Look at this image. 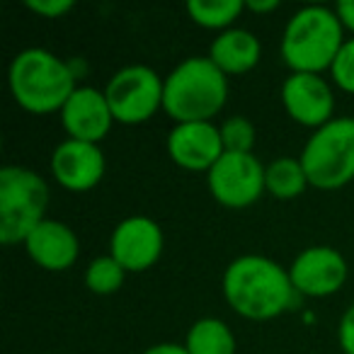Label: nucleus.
<instances>
[{
  "label": "nucleus",
  "instance_id": "obj_9",
  "mask_svg": "<svg viewBox=\"0 0 354 354\" xmlns=\"http://www.w3.org/2000/svg\"><path fill=\"white\" fill-rule=\"evenodd\" d=\"M289 277L301 299H328L347 284L349 265L337 248L310 245L294 257Z\"/></svg>",
  "mask_w": 354,
  "mask_h": 354
},
{
  "label": "nucleus",
  "instance_id": "obj_16",
  "mask_svg": "<svg viewBox=\"0 0 354 354\" xmlns=\"http://www.w3.org/2000/svg\"><path fill=\"white\" fill-rule=\"evenodd\" d=\"M207 56L221 73L233 78V75H245L252 68H257L262 59V44L257 35H252L250 30L233 27V30L216 35Z\"/></svg>",
  "mask_w": 354,
  "mask_h": 354
},
{
  "label": "nucleus",
  "instance_id": "obj_15",
  "mask_svg": "<svg viewBox=\"0 0 354 354\" xmlns=\"http://www.w3.org/2000/svg\"><path fill=\"white\" fill-rule=\"evenodd\" d=\"M37 267L46 272H66L75 265L80 252V241L75 231L64 221L44 218L22 243Z\"/></svg>",
  "mask_w": 354,
  "mask_h": 354
},
{
  "label": "nucleus",
  "instance_id": "obj_1",
  "mask_svg": "<svg viewBox=\"0 0 354 354\" xmlns=\"http://www.w3.org/2000/svg\"><path fill=\"white\" fill-rule=\"evenodd\" d=\"M221 291L233 313L255 323L279 318L301 299L291 284L289 270L260 252H245L228 262Z\"/></svg>",
  "mask_w": 354,
  "mask_h": 354
},
{
  "label": "nucleus",
  "instance_id": "obj_7",
  "mask_svg": "<svg viewBox=\"0 0 354 354\" xmlns=\"http://www.w3.org/2000/svg\"><path fill=\"white\" fill-rule=\"evenodd\" d=\"M165 78L151 66H124L104 85V97L114 114V122L124 127H138L156 117L162 109Z\"/></svg>",
  "mask_w": 354,
  "mask_h": 354
},
{
  "label": "nucleus",
  "instance_id": "obj_13",
  "mask_svg": "<svg viewBox=\"0 0 354 354\" xmlns=\"http://www.w3.org/2000/svg\"><path fill=\"white\" fill-rule=\"evenodd\" d=\"M165 148L170 160L187 172L207 175L223 156L221 131L214 122H185L167 131Z\"/></svg>",
  "mask_w": 354,
  "mask_h": 354
},
{
  "label": "nucleus",
  "instance_id": "obj_10",
  "mask_svg": "<svg viewBox=\"0 0 354 354\" xmlns=\"http://www.w3.org/2000/svg\"><path fill=\"white\" fill-rule=\"evenodd\" d=\"M286 117L306 129H320L335 119V90L315 73H289L279 90Z\"/></svg>",
  "mask_w": 354,
  "mask_h": 354
},
{
  "label": "nucleus",
  "instance_id": "obj_20",
  "mask_svg": "<svg viewBox=\"0 0 354 354\" xmlns=\"http://www.w3.org/2000/svg\"><path fill=\"white\" fill-rule=\"evenodd\" d=\"M129 272L112 255L95 257L85 270V289L95 296H112L124 286Z\"/></svg>",
  "mask_w": 354,
  "mask_h": 354
},
{
  "label": "nucleus",
  "instance_id": "obj_4",
  "mask_svg": "<svg viewBox=\"0 0 354 354\" xmlns=\"http://www.w3.org/2000/svg\"><path fill=\"white\" fill-rule=\"evenodd\" d=\"M228 102V75L209 56H189L165 75L162 112L175 124L214 122Z\"/></svg>",
  "mask_w": 354,
  "mask_h": 354
},
{
  "label": "nucleus",
  "instance_id": "obj_25",
  "mask_svg": "<svg viewBox=\"0 0 354 354\" xmlns=\"http://www.w3.org/2000/svg\"><path fill=\"white\" fill-rule=\"evenodd\" d=\"M335 12H337L339 22H342V30L344 35L349 32V37L354 39V0H342L337 6H333Z\"/></svg>",
  "mask_w": 354,
  "mask_h": 354
},
{
  "label": "nucleus",
  "instance_id": "obj_27",
  "mask_svg": "<svg viewBox=\"0 0 354 354\" xmlns=\"http://www.w3.org/2000/svg\"><path fill=\"white\" fill-rule=\"evenodd\" d=\"M279 8L277 0H250L245 3V10L252 12V15H267V12H274Z\"/></svg>",
  "mask_w": 354,
  "mask_h": 354
},
{
  "label": "nucleus",
  "instance_id": "obj_11",
  "mask_svg": "<svg viewBox=\"0 0 354 354\" xmlns=\"http://www.w3.org/2000/svg\"><path fill=\"white\" fill-rule=\"evenodd\" d=\"M165 250V236L156 218L127 216L114 226L109 236V255L127 272H146L160 260Z\"/></svg>",
  "mask_w": 354,
  "mask_h": 354
},
{
  "label": "nucleus",
  "instance_id": "obj_26",
  "mask_svg": "<svg viewBox=\"0 0 354 354\" xmlns=\"http://www.w3.org/2000/svg\"><path fill=\"white\" fill-rule=\"evenodd\" d=\"M141 354H189V352H187V347L180 342H158V344L146 347Z\"/></svg>",
  "mask_w": 354,
  "mask_h": 354
},
{
  "label": "nucleus",
  "instance_id": "obj_23",
  "mask_svg": "<svg viewBox=\"0 0 354 354\" xmlns=\"http://www.w3.org/2000/svg\"><path fill=\"white\" fill-rule=\"evenodd\" d=\"M25 6L30 12L44 17V20H61V17L73 10L71 0H27Z\"/></svg>",
  "mask_w": 354,
  "mask_h": 354
},
{
  "label": "nucleus",
  "instance_id": "obj_5",
  "mask_svg": "<svg viewBox=\"0 0 354 354\" xmlns=\"http://www.w3.org/2000/svg\"><path fill=\"white\" fill-rule=\"evenodd\" d=\"M49 185L39 172L22 165L0 170V241L3 245L25 243L46 218Z\"/></svg>",
  "mask_w": 354,
  "mask_h": 354
},
{
  "label": "nucleus",
  "instance_id": "obj_12",
  "mask_svg": "<svg viewBox=\"0 0 354 354\" xmlns=\"http://www.w3.org/2000/svg\"><path fill=\"white\" fill-rule=\"evenodd\" d=\"M51 177L68 192H90L102 183L107 160L97 143H85L66 138L51 151Z\"/></svg>",
  "mask_w": 354,
  "mask_h": 354
},
{
  "label": "nucleus",
  "instance_id": "obj_18",
  "mask_svg": "<svg viewBox=\"0 0 354 354\" xmlns=\"http://www.w3.org/2000/svg\"><path fill=\"white\" fill-rule=\"evenodd\" d=\"M265 185H267V194H272L279 202H291V199L301 197L310 187L301 158H289V156L274 158L267 165Z\"/></svg>",
  "mask_w": 354,
  "mask_h": 354
},
{
  "label": "nucleus",
  "instance_id": "obj_14",
  "mask_svg": "<svg viewBox=\"0 0 354 354\" xmlns=\"http://www.w3.org/2000/svg\"><path fill=\"white\" fill-rule=\"evenodd\" d=\"M59 117L66 136L73 138V141L97 143V146L100 141L107 138V133L117 124L107 97H104V90L90 88V85L75 88V93L64 104Z\"/></svg>",
  "mask_w": 354,
  "mask_h": 354
},
{
  "label": "nucleus",
  "instance_id": "obj_8",
  "mask_svg": "<svg viewBox=\"0 0 354 354\" xmlns=\"http://www.w3.org/2000/svg\"><path fill=\"white\" fill-rule=\"evenodd\" d=\"M265 170L255 153H223L207 172L209 194L226 209H248L267 192Z\"/></svg>",
  "mask_w": 354,
  "mask_h": 354
},
{
  "label": "nucleus",
  "instance_id": "obj_2",
  "mask_svg": "<svg viewBox=\"0 0 354 354\" xmlns=\"http://www.w3.org/2000/svg\"><path fill=\"white\" fill-rule=\"evenodd\" d=\"M344 30L335 8L304 6L289 17L279 41V54L291 73L323 75L333 68L344 44Z\"/></svg>",
  "mask_w": 354,
  "mask_h": 354
},
{
  "label": "nucleus",
  "instance_id": "obj_6",
  "mask_svg": "<svg viewBox=\"0 0 354 354\" xmlns=\"http://www.w3.org/2000/svg\"><path fill=\"white\" fill-rule=\"evenodd\" d=\"M299 158L310 187L335 192L349 185L354 180V117H335L315 129Z\"/></svg>",
  "mask_w": 354,
  "mask_h": 354
},
{
  "label": "nucleus",
  "instance_id": "obj_17",
  "mask_svg": "<svg viewBox=\"0 0 354 354\" xmlns=\"http://www.w3.org/2000/svg\"><path fill=\"white\" fill-rule=\"evenodd\" d=\"M189 354H236V335L221 318H199L192 323L185 337Z\"/></svg>",
  "mask_w": 354,
  "mask_h": 354
},
{
  "label": "nucleus",
  "instance_id": "obj_21",
  "mask_svg": "<svg viewBox=\"0 0 354 354\" xmlns=\"http://www.w3.org/2000/svg\"><path fill=\"white\" fill-rule=\"evenodd\" d=\"M223 141V151L226 153H252L255 148V124L243 114H233L218 127Z\"/></svg>",
  "mask_w": 354,
  "mask_h": 354
},
{
  "label": "nucleus",
  "instance_id": "obj_19",
  "mask_svg": "<svg viewBox=\"0 0 354 354\" xmlns=\"http://www.w3.org/2000/svg\"><path fill=\"white\" fill-rule=\"evenodd\" d=\"M185 10L197 27L221 35L236 27V22L245 12V3L243 0H189Z\"/></svg>",
  "mask_w": 354,
  "mask_h": 354
},
{
  "label": "nucleus",
  "instance_id": "obj_24",
  "mask_svg": "<svg viewBox=\"0 0 354 354\" xmlns=\"http://www.w3.org/2000/svg\"><path fill=\"white\" fill-rule=\"evenodd\" d=\"M337 344L342 354H354V304L344 310L337 323Z\"/></svg>",
  "mask_w": 354,
  "mask_h": 354
},
{
  "label": "nucleus",
  "instance_id": "obj_3",
  "mask_svg": "<svg viewBox=\"0 0 354 354\" xmlns=\"http://www.w3.org/2000/svg\"><path fill=\"white\" fill-rule=\"evenodd\" d=\"M8 88L17 104L30 114L61 112L78 88L71 64L49 49L32 46L10 61Z\"/></svg>",
  "mask_w": 354,
  "mask_h": 354
},
{
  "label": "nucleus",
  "instance_id": "obj_22",
  "mask_svg": "<svg viewBox=\"0 0 354 354\" xmlns=\"http://www.w3.org/2000/svg\"><path fill=\"white\" fill-rule=\"evenodd\" d=\"M330 78L342 93L354 95V39L349 37L339 49L337 59H335L333 68H330Z\"/></svg>",
  "mask_w": 354,
  "mask_h": 354
}]
</instances>
